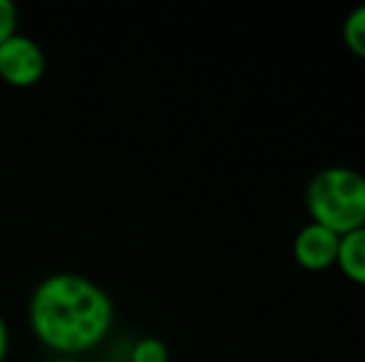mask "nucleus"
<instances>
[{
  "instance_id": "1",
  "label": "nucleus",
  "mask_w": 365,
  "mask_h": 362,
  "mask_svg": "<svg viewBox=\"0 0 365 362\" xmlns=\"http://www.w3.org/2000/svg\"><path fill=\"white\" fill-rule=\"evenodd\" d=\"M28 325L53 355L80 358L107 340L115 325V300L90 275L50 273L28 298Z\"/></svg>"
},
{
  "instance_id": "4",
  "label": "nucleus",
  "mask_w": 365,
  "mask_h": 362,
  "mask_svg": "<svg viewBox=\"0 0 365 362\" xmlns=\"http://www.w3.org/2000/svg\"><path fill=\"white\" fill-rule=\"evenodd\" d=\"M338 243H341L338 233H333L331 228L321 226L316 221H308L293 236L291 243L293 261L308 273H323L336 266Z\"/></svg>"
},
{
  "instance_id": "9",
  "label": "nucleus",
  "mask_w": 365,
  "mask_h": 362,
  "mask_svg": "<svg viewBox=\"0 0 365 362\" xmlns=\"http://www.w3.org/2000/svg\"><path fill=\"white\" fill-rule=\"evenodd\" d=\"M8 353H10V328L5 315L0 313V362L8 360Z\"/></svg>"
},
{
  "instance_id": "10",
  "label": "nucleus",
  "mask_w": 365,
  "mask_h": 362,
  "mask_svg": "<svg viewBox=\"0 0 365 362\" xmlns=\"http://www.w3.org/2000/svg\"><path fill=\"white\" fill-rule=\"evenodd\" d=\"M45 362H82L80 358H70V355H53V358H48Z\"/></svg>"
},
{
  "instance_id": "11",
  "label": "nucleus",
  "mask_w": 365,
  "mask_h": 362,
  "mask_svg": "<svg viewBox=\"0 0 365 362\" xmlns=\"http://www.w3.org/2000/svg\"><path fill=\"white\" fill-rule=\"evenodd\" d=\"M110 362H127L125 358H117V360H110Z\"/></svg>"
},
{
  "instance_id": "8",
  "label": "nucleus",
  "mask_w": 365,
  "mask_h": 362,
  "mask_svg": "<svg viewBox=\"0 0 365 362\" xmlns=\"http://www.w3.org/2000/svg\"><path fill=\"white\" fill-rule=\"evenodd\" d=\"M20 10L13 0H0V43L8 40L13 33H18Z\"/></svg>"
},
{
  "instance_id": "2",
  "label": "nucleus",
  "mask_w": 365,
  "mask_h": 362,
  "mask_svg": "<svg viewBox=\"0 0 365 362\" xmlns=\"http://www.w3.org/2000/svg\"><path fill=\"white\" fill-rule=\"evenodd\" d=\"M306 208L311 221L338 236L365 226V174L346 164L323 166L306 186Z\"/></svg>"
},
{
  "instance_id": "7",
  "label": "nucleus",
  "mask_w": 365,
  "mask_h": 362,
  "mask_svg": "<svg viewBox=\"0 0 365 362\" xmlns=\"http://www.w3.org/2000/svg\"><path fill=\"white\" fill-rule=\"evenodd\" d=\"M125 360L127 362H169V348L157 335H145V338L132 343L130 355H127Z\"/></svg>"
},
{
  "instance_id": "6",
  "label": "nucleus",
  "mask_w": 365,
  "mask_h": 362,
  "mask_svg": "<svg viewBox=\"0 0 365 362\" xmlns=\"http://www.w3.org/2000/svg\"><path fill=\"white\" fill-rule=\"evenodd\" d=\"M341 35H343V45H346L356 58L365 60V3L353 8L351 13L346 15Z\"/></svg>"
},
{
  "instance_id": "5",
  "label": "nucleus",
  "mask_w": 365,
  "mask_h": 362,
  "mask_svg": "<svg viewBox=\"0 0 365 362\" xmlns=\"http://www.w3.org/2000/svg\"><path fill=\"white\" fill-rule=\"evenodd\" d=\"M336 268L346 275L351 283L363 285L365 288V226L341 236Z\"/></svg>"
},
{
  "instance_id": "3",
  "label": "nucleus",
  "mask_w": 365,
  "mask_h": 362,
  "mask_svg": "<svg viewBox=\"0 0 365 362\" xmlns=\"http://www.w3.org/2000/svg\"><path fill=\"white\" fill-rule=\"evenodd\" d=\"M48 55L28 33H13L0 43V80L10 87H33L45 78Z\"/></svg>"
}]
</instances>
